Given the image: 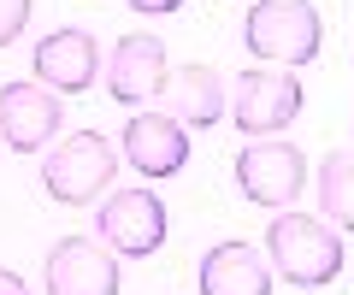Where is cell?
<instances>
[{
  "label": "cell",
  "mask_w": 354,
  "mask_h": 295,
  "mask_svg": "<svg viewBox=\"0 0 354 295\" xmlns=\"http://www.w3.org/2000/svg\"><path fill=\"white\" fill-rule=\"evenodd\" d=\"M260 254H266V266H272V278L295 283V289H325V283L342 278L348 242H342L337 225L283 207V213L266 225V248H260Z\"/></svg>",
  "instance_id": "cell-1"
},
{
  "label": "cell",
  "mask_w": 354,
  "mask_h": 295,
  "mask_svg": "<svg viewBox=\"0 0 354 295\" xmlns=\"http://www.w3.org/2000/svg\"><path fill=\"white\" fill-rule=\"evenodd\" d=\"M319 41H325V18L313 0H254L242 18V48L266 65H283V71L313 65Z\"/></svg>",
  "instance_id": "cell-2"
},
{
  "label": "cell",
  "mask_w": 354,
  "mask_h": 295,
  "mask_svg": "<svg viewBox=\"0 0 354 295\" xmlns=\"http://www.w3.org/2000/svg\"><path fill=\"white\" fill-rule=\"evenodd\" d=\"M118 178V148L101 130H71V136H53L48 154H41V189L59 207H88L101 201Z\"/></svg>",
  "instance_id": "cell-3"
},
{
  "label": "cell",
  "mask_w": 354,
  "mask_h": 295,
  "mask_svg": "<svg viewBox=\"0 0 354 295\" xmlns=\"http://www.w3.org/2000/svg\"><path fill=\"white\" fill-rule=\"evenodd\" d=\"M301 106H307V89L283 65H254L230 89V118H236L242 136H278L301 118Z\"/></svg>",
  "instance_id": "cell-4"
},
{
  "label": "cell",
  "mask_w": 354,
  "mask_h": 295,
  "mask_svg": "<svg viewBox=\"0 0 354 295\" xmlns=\"http://www.w3.org/2000/svg\"><path fill=\"white\" fill-rule=\"evenodd\" d=\"M236 189L242 201L254 207H295V195L307 189V154L295 148V142H272V136H254L236 148Z\"/></svg>",
  "instance_id": "cell-5"
},
{
  "label": "cell",
  "mask_w": 354,
  "mask_h": 295,
  "mask_svg": "<svg viewBox=\"0 0 354 295\" xmlns=\"http://www.w3.org/2000/svg\"><path fill=\"white\" fill-rule=\"evenodd\" d=\"M165 201L153 189H113L95 213V236L113 248L118 260H153L165 248Z\"/></svg>",
  "instance_id": "cell-6"
},
{
  "label": "cell",
  "mask_w": 354,
  "mask_h": 295,
  "mask_svg": "<svg viewBox=\"0 0 354 295\" xmlns=\"http://www.w3.org/2000/svg\"><path fill=\"white\" fill-rule=\"evenodd\" d=\"M41 283H48V295H118L124 289L118 254L101 236H59L41 260Z\"/></svg>",
  "instance_id": "cell-7"
},
{
  "label": "cell",
  "mask_w": 354,
  "mask_h": 295,
  "mask_svg": "<svg viewBox=\"0 0 354 295\" xmlns=\"http://www.w3.org/2000/svg\"><path fill=\"white\" fill-rule=\"evenodd\" d=\"M30 71H36V83L53 89L59 101L65 95H88L101 83V41L88 36V30H77V24L48 30V36L30 48Z\"/></svg>",
  "instance_id": "cell-8"
},
{
  "label": "cell",
  "mask_w": 354,
  "mask_h": 295,
  "mask_svg": "<svg viewBox=\"0 0 354 295\" xmlns=\"http://www.w3.org/2000/svg\"><path fill=\"white\" fill-rule=\"evenodd\" d=\"M65 124V101L53 89H41L36 77L0 83V142L12 154H41Z\"/></svg>",
  "instance_id": "cell-9"
},
{
  "label": "cell",
  "mask_w": 354,
  "mask_h": 295,
  "mask_svg": "<svg viewBox=\"0 0 354 295\" xmlns=\"http://www.w3.org/2000/svg\"><path fill=\"white\" fill-rule=\"evenodd\" d=\"M165 71H171L165 41L148 36V30H130V36H118L113 53H106V101H118V106H130V113H142L148 101H160Z\"/></svg>",
  "instance_id": "cell-10"
},
{
  "label": "cell",
  "mask_w": 354,
  "mask_h": 295,
  "mask_svg": "<svg viewBox=\"0 0 354 295\" xmlns=\"http://www.w3.org/2000/svg\"><path fill=\"white\" fill-rule=\"evenodd\" d=\"M118 160L142 171V178H177V171L189 166V130L177 124L171 113H130V124L118 130Z\"/></svg>",
  "instance_id": "cell-11"
},
{
  "label": "cell",
  "mask_w": 354,
  "mask_h": 295,
  "mask_svg": "<svg viewBox=\"0 0 354 295\" xmlns=\"http://www.w3.org/2000/svg\"><path fill=\"white\" fill-rule=\"evenodd\" d=\"M160 113H171L183 130H213L230 113V89L213 65H177V71H165Z\"/></svg>",
  "instance_id": "cell-12"
},
{
  "label": "cell",
  "mask_w": 354,
  "mask_h": 295,
  "mask_svg": "<svg viewBox=\"0 0 354 295\" xmlns=\"http://www.w3.org/2000/svg\"><path fill=\"white\" fill-rule=\"evenodd\" d=\"M195 289L201 295H272V266L254 242H213L195 266Z\"/></svg>",
  "instance_id": "cell-13"
},
{
  "label": "cell",
  "mask_w": 354,
  "mask_h": 295,
  "mask_svg": "<svg viewBox=\"0 0 354 295\" xmlns=\"http://www.w3.org/2000/svg\"><path fill=\"white\" fill-rule=\"evenodd\" d=\"M313 201H319V218L325 225H337L342 236H354V154L330 148L313 166Z\"/></svg>",
  "instance_id": "cell-14"
},
{
  "label": "cell",
  "mask_w": 354,
  "mask_h": 295,
  "mask_svg": "<svg viewBox=\"0 0 354 295\" xmlns=\"http://www.w3.org/2000/svg\"><path fill=\"white\" fill-rule=\"evenodd\" d=\"M30 12H36V0H0V48H12V41L24 36Z\"/></svg>",
  "instance_id": "cell-15"
},
{
  "label": "cell",
  "mask_w": 354,
  "mask_h": 295,
  "mask_svg": "<svg viewBox=\"0 0 354 295\" xmlns=\"http://www.w3.org/2000/svg\"><path fill=\"white\" fill-rule=\"evenodd\" d=\"M130 12H142V18H165V12H177L183 0H124Z\"/></svg>",
  "instance_id": "cell-16"
},
{
  "label": "cell",
  "mask_w": 354,
  "mask_h": 295,
  "mask_svg": "<svg viewBox=\"0 0 354 295\" xmlns=\"http://www.w3.org/2000/svg\"><path fill=\"white\" fill-rule=\"evenodd\" d=\"M0 295H30V289H24V278H18V272L0 266Z\"/></svg>",
  "instance_id": "cell-17"
}]
</instances>
